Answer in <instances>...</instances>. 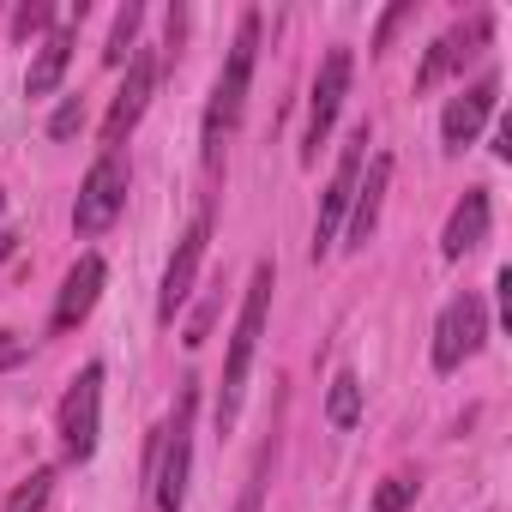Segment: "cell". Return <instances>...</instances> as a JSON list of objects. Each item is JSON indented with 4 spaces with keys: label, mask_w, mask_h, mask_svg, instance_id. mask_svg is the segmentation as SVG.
Wrapping results in <instances>:
<instances>
[{
    "label": "cell",
    "mask_w": 512,
    "mask_h": 512,
    "mask_svg": "<svg viewBox=\"0 0 512 512\" xmlns=\"http://www.w3.org/2000/svg\"><path fill=\"white\" fill-rule=\"evenodd\" d=\"M266 308H272V260L253 266L247 296H241V314H235V338H229V356H223V386H217V428H229V422H235V410H241L253 350H260V338H266Z\"/></svg>",
    "instance_id": "1"
},
{
    "label": "cell",
    "mask_w": 512,
    "mask_h": 512,
    "mask_svg": "<svg viewBox=\"0 0 512 512\" xmlns=\"http://www.w3.org/2000/svg\"><path fill=\"white\" fill-rule=\"evenodd\" d=\"M260 13H241L235 25V43H229V61L211 85V103H205V169H217L223 157V133L241 121V103H247V85H253V55H260Z\"/></svg>",
    "instance_id": "2"
},
{
    "label": "cell",
    "mask_w": 512,
    "mask_h": 512,
    "mask_svg": "<svg viewBox=\"0 0 512 512\" xmlns=\"http://www.w3.org/2000/svg\"><path fill=\"white\" fill-rule=\"evenodd\" d=\"M193 410H199V386L187 380L181 398H175V416L169 428L157 434V470H151V494H157V512H181L187 506V476H193Z\"/></svg>",
    "instance_id": "3"
},
{
    "label": "cell",
    "mask_w": 512,
    "mask_h": 512,
    "mask_svg": "<svg viewBox=\"0 0 512 512\" xmlns=\"http://www.w3.org/2000/svg\"><path fill=\"white\" fill-rule=\"evenodd\" d=\"M97 428H103V362H85L61 398V452L85 464L97 452Z\"/></svg>",
    "instance_id": "4"
},
{
    "label": "cell",
    "mask_w": 512,
    "mask_h": 512,
    "mask_svg": "<svg viewBox=\"0 0 512 512\" xmlns=\"http://www.w3.org/2000/svg\"><path fill=\"white\" fill-rule=\"evenodd\" d=\"M127 163H121V151H103L97 163H91V175L79 181V205H73V229L79 235H103L115 217H121V205H127Z\"/></svg>",
    "instance_id": "5"
},
{
    "label": "cell",
    "mask_w": 512,
    "mask_h": 512,
    "mask_svg": "<svg viewBox=\"0 0 512 512\" xmlns=\"http://www.w3.org/2000/svg\"><path fill=\"white\" fill-rule=\"evenodd\" d=\"M482 338H488V308H482V296H476V290L452 296V302L440 308V320H434V368H440V374L464 368V362L482 350Z\"/></svg>",
    "instance_id": "6"
},
{
    "label": "cell",
    "mask_w": 512,
    "mask_h": 512,
    "mask_svg": "<svg viewBox=\"0 0 512 512\" xmlns=\"http://www.w3.org/2000/svg\"><path fill=\"white\" fill-rule=\"evenodd\" d=\"M205 241H211V211H199V217L181 229V241H175V253H169V266H163V290H157V320H163V326L187 308V296H193V284H199Z\"/></svg>",
    "instance_id": "7"
},
{
    "label": "cell",
    "mask_w": 512,
    "mask_h": 512,
    "mask_svg": "<svg viewBox=\"0 0 512 512\" xmlns=\"http://www.w3.org/2000/svg\"><path fill=\"white\" fill-rule=\"evenodd\" d=\"M350 73H356L350 49H332V55L320 61V73H314V97H308V133H302V163H314V157H320V145H326V133H332V121H338L344 97H350Z\"/></svg>",
    "instance_id": "8"
},
{
    "label": "cell",
    "mask_w": 512,
    "mask_h": 512,
    "mask_svg": "<svg viewBox=\"0 0 512 512\" xmlns=\"http://www.w3.org/2000/svg\"><path fill=\"white\" fill-rule=\"evenodd\" d=\"M362 157H368V127L350 133V145H344V157H338V175H332V187H326V199H320V217H314V260L338 241V229H344V217H350V199H356V181H362Z\"/></svg>",
    "instance_id": "9"
},
{
    "label": "cell",
    "mask_w": 512,
    "mask_h": 512,
    "mask_svg": "<svg viewBox=\"0 0 512 512\" xmlns=\"http://www.w3.org/2000/svg\"><path fill=\"white\" fill-rule=\"evenodd\" d=\"M488 37H494V19H488V13H470L464 25H452L446 37H434V43H428V55H422V67H416V91H434V85H440L446 73H458V67H464Z\"/></svg>",
    "instance_id": "10"
},
{
    "label": "cell",
    "mask_w": 512,
    "mask_h": 512,
    "mask_svg": "<svg viewBox=\"0 0 512 512\" xmlns=\"http://www.w3.org/2000/svg\"><path fill=\"white\" fill-rule=\"evenodd\" d=\"M151 91H157V55H151V49H139V55L127 61V85L115 91V103H109V115H103V145H109V151H121V139L139 127V115H145Z\"/></svg>",
    "instance_id": "11"
},
{
    "label": "cell",
    "mask_w": 512,
    "mask_h": 512,
    "mask_svg": "<svg viewBox=\"0 0 512 512\" xmlns=\"http://www.w3.org/2000/svg\"><path fill=\"white\" fill-rule=\"evenodd\" d=\"M494 103H500V79H494V73H482L470 91H458V97L446 103V115H440V139H446V151H464V145L482 133V121L494 115Z\"/></svg>",
    "instance_id": "12"
},
{
    "label": "cell",
    "mask_w": 512,
    "mask_h": 512,
    "mask_svg": "<svg viewBox=\"0 0 512 512\" xmlns=\"http://www.w3.org/2000/svg\"><path fill=\"white\" fill-rule=\"evenodd\" d=\"M488 223H494V199H488V187H464V199H458L452 217H446L440 253H446V260H464V253H476V247L488 241Z\"/></svg>",
    "instance_id": "13"
},
{
    "label": "cell",
    "mask_w": 512,
    "mask_h": 512,
    "mask_svg": "<svg viewBox=\"0 0 512 512\" xmlns=\"http://www.w3.org/2000/svg\"><path fill=\"white\" fill-rule=\"evenodd\" d=\"M103 284H109V266L97 260V253H85V260H79V266L67 272V284H61V302H55L49 326H55V332H73V326H85V314L97 308Z\"/></svg>",
    "instance_id": "14"
},
{
    "label": "cell",
    "mask_w": 512,
    "mask_h": 512,
    "mask_svg": "<svg viewBox=\"0 0 512 512\" xmlns=\"http://www.w3.org/2000/svg\"><path fill=\"white\" fill-rule=\"evenodd\" d=\"M386 187H392V157L380 151V157L368 163V181H356V199H350V217H344L350 247H368V235H374V223H380V205H386Z\"/></svg>",
    "instance_id": "15"
},
{
    "label": "cell",
    "mask_w": 512,
    "mask_h": 512,
    "mask_svg": "<svg viewBox=\"0 0 512 512\" xmlns=\"http://www.w3.org/2000/svg\"><path fill=\"white\" fill-rule=\"evenodd\" d=\"M79 19H85V13H73V25H67V31H49V37L37 43V61H31V73H25V91H31V97H49V91L67 79V61H73V31H79Z\"/></svg>",
    "instance_id": "16"
},
{
    "label": "cell",
    "mask_w": 512,
    "mask_h": 512,
    "mask_svg": "<svg viewBox=\"0 0 512 512\" xmlns=\"http://www.w3.org/2000/svg\"><path fill=\"white\" fill-rule=\"evenodd\" d=\"M326 422L332 428H356L362 422V380L344 368L338 380H332V392H326Z\"/></svg>",
    "instance_id": "17"
},
{
    "label": "cell",
    "mask_w": 512,
    "mask_h": 512,
    "mask_svg": "<svg viewBox=\"0 0 512 512\" xmlns=\"http://www.w3.org/2000/svg\"><path fill=\"white\" fill-rule=\"evenodd\" d=\"M139 25H145V7H139V0H127V7L115 13V31H109V49H103V61H109V67H121V61H127V49H133V37H139Z\"/></svg>",
    "instance_id": "18"
},
{
    "label": "cell",
    "mask_w": 512,
    "mask_h": 512,
    "mask_svg": "<svg viewBox=\"0 0 512 512\" xmlns=\"http://www.w3.org/2000/svg\"><path fill=\"white\" fill-rule=\"evenodd\" d=\"M217 308H223V284H211V290L199 296V308H193V320H187V332H181V344H187V350H199V344L211 338V320H217Z\"/></svg>",
    "instance_id": "19"
},
{
    "label": "cell",
    "mask_w": 512,
    "mask_h": 512,
    "mask_svg": "<svg viewBox=\"0 0 512 512\" xmlns=\"http://www.w3.org/2000/svg\"><path fill=\"white\" fill-rule=\"evenodd\" d=\"M49 488H55V470H31V476L13 488L7 512H43V506H49Z\"/></svg>",
    "instance_id": "20"
},
{
    "label": "cell",
    "mask_w": 512,
    "mask_h": 512,
    "mask_svg": "<svg viewBox=\"0 0 512 512\" xmlns=\"http://www.w3.org/2000/svg\"><path fill=\"white\" fill-rule=\"evenodd\" d=\"M416 488H422L416 476H386V482L374 488V512H404V506L416 500Z\"/></svg>",
    "instance_id": "21"
},
{
    "label": "cell",
    "mask_w": 512,
    "mask_h": 512,
    "mask_svg": "<svg viewBox=\"0 0 512 512\" xmlns=\"http://www.w3.org/2000/svg\"><path fill=\"white\" fill-rule=\"evenodd\" d=\"M49 19H55L49 0H25V7L13 13V37H19V43H25V37H43V31H49Z\"/></svg>",
    "instance_id": "22"
},
{
    "label": "cell",
    "mask_w": 512,
    "mask_h": 512,
    "mask_svg": "<svg viewBox=\"0 0 512 512\" xmlns=\"http://www.w3.org/2000/svg\"><path fill=\"white\" fill-rule=\"evenodd\" d=\"M79 127H85V103H79V97H67V103L49 115V139H73Z\"/></svg>",
    "instance_id": "23"
},
{
    "label": "cell",
    "mask_w": 512,
    "mask_h": 512,
    "mask_svg": "<svg viewBox=\"0 0 512 512\" xmlns=\"http://www.w3.org/2000/svg\"><path fill=\"white\" fill-rule=\"evenodd\" d=\"M31 356V344L19 338V332H0V374H7V368H19Z\"/></svg>",
    "instance_id": "24"
},
{
    "label": "cell",
    "mask_w": 512,
    "mask_h": 512,
    "mask_svg": "<svg viewBox=\"0 0 512 512\" xmlns=\"http://www.w3.org/2000/svg\"><path fill=\"white\" fill-rule=\"evenodd\" d=\"M404 19H410V7H392V13L380 19V37H374V49H386V37H392V31H398Z\"/></svg>",
    "instance_id": "25"
},
{
    "label": "cell",
    "mask_w": 512,
    "mask_h": 512,
    "mask_svg": "<svg viewBox=\"0 0 512 512\" xmlns=\"http://www.w3.org/2000/svg\"><path fill=\"white\" fill-rule=\"evenodd\" d=\"M494 290H500V326H512V272H500Z\"/></svg>",
    "instance_id": "26"
},
{
    "label": "cell",
    "mask_w": 512,
    "mask_h": 512,
    "mask_svg": "<svg viewBox=\"0 0 512 512\" xmlns=\"http://www.w3.org/2000/svg\"><path fill=\"white\" fill-rule=\"evenodd\" d=\"M494 157H500V163H512V121H500V127H494Z\"/></svg>",
    "instance_id": "27"
},
{
    "label": "cell",
    "mask_w": 512,
    "mask_h": 512,
    "mask_svg": "<svg viewBox=\"0 0 512 512\" xmlns=\"http://www.w3.org/2000/svg\"><path fill=\"white\" fill-rule=\"evenodd\" d=\"M0 205H7V193H0Z\"/></svg>",
    "instance_id": "28"
}]
</instances>
